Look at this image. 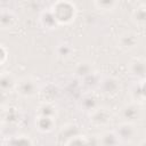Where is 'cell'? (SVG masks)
<instances>
[{"label":"cell","instance_id":"obj_1","mask_svg":"<svg viewBox=\"0 0 146 146\" xmlns=\"http://www.w3.org/2000/svg\"><path fill=\"white\" fill-rule=\"evenodd\" d=\"M16 90L19 95L24 97H31L38 94L39 91V86L35 80L31 78H23L18 82H16Z\"/></svg>","mask_w":146,"mask_h":146},{"label":"cell","instance_id":"obj_8","mask_svg":"<svg viewBox=\"0 0 146 146\" xmlns=\"http://www.w3.org/2000/svg\"><path fill=\"white\" fill-rule=\"evenodd\" d=\"M92 73H94V67H92V65H91L90 63H88V62H83V63L78 64V66H76L75 70H74L75 76L82 78V79H84L86 76H88V75H90V74H92Z\"/></svg>","mask_w":146,"mask_h":146},{"label":"cell","instance_id":"obj_11","mask_svg":"<svg viewBox=\"0 0 146 146\" xmlns=\"http://www.w3.org/2000/svg\"><path fill=\"white\" fill-rule=\"evenodd\" d=\"M0 86H1V89L3 91H9L14 87H16V82H15V80H14L11 74L3 73L1 75V79H0Z\"/></svg>","mask_w":146,"mask_h":146},{"label":"cell","instance_id":"obj_18","mask_svg":"<svg viewBox=\"0 0 146 146\" xmlns=\"http://www.w3.org/2000/svg\"><path fill=\"white\" fill-rule=\"evenodd\" d=\"M72 52V48L68 46V44H60L57 49V54L59 57H68Z\"/></svg>","mask_w":146,"mask_h":146},{"label":"cell","instance_id":"obj_9","mask_svg":"<svg viewBox=\"0 0 146 146\" xmlns=\"http://www.w3.org/2000/svg\"><path fill=\"white\" fill-rule=\"evenodd\" d=\"M81 108H83V111L86 112H94L95 110H97V106H98V103H97V99L96 97L91 96V95H88L86 97H83L81 99Z\"/></svg>","mask_w":146,"mask_h":146},{"label":"cell","instance_id":"obj_19","mask_svg":"<svg viewBox=\"0 0 146 146\" xmlns=\"http://www.w3.org/2000/svg\"><path fill=\"white\" fill-rule=\"evenodd\" d=\"M141 1V6H145L146 7V0H140Z\"/></svg>","mask_w":146,"mask_h":146},{"label":"cell","instance_id":"obj_5","mask_svg":"<svg viewBox=\"0 0 146 146\" xmlns=\"http://www.w3.org/2000/svg\"><path fill=\"white\" fill-rule=\"evenodd\" d=\"M119 44L121 48L130 50L138 44V35L132 32H125L119 38Z\"/></svg>","mask_w":146,"mask_h":146},{"label":"cell","instance_id":"obj_4","mask_svg":"<svg viewBox=\"0 0 146 146\" xmlns=\"http://www.w3.org/2000/svg\"><path fill=\"white\" fill-rule=\"evenodd\" d=\"M99 87L102 89V92L105 95H114L120 89L119 80L113 76H106L102 81H99Z\"/></svg>","mask_w":146,"mask_h":146},{"label":"cell","instance_id":"obj_14","mask_svg":"<svg viewBox=\"0 0 146 146\" xmlns=\"http://www.w3.org/2000/svg\"><path fill=\"white\" fill-rule=\"evenodd\" d=\"M132 18L136 23L139 24H146V7L145 6H140L138 7L133 14H132Z\"/></svg>","mask_w":146,"mask_h":146},{"label":"cell","instance_id":"obj_2","mask_svg":"<svg viewBox=\"0 0 146 146\" xmlns=\"http://www.w3.org/2000/svg\"><path fill=\"white\" fill-rule=\"evenodd\" d=\"M115 133L117 135L120 140H122V141H130V140H132L136 137L137 130H136L135 125L131 122H124V123H122L121 125L117 127Z\"/></svg>","mask_w":146,"mask_h":146},{"label":"cell","instance_id":"obj_15","mask_svg":"<svg viewBox=\"0 0 146 146\" xmlns=\"http://www.w3.org/2000/svg\"><path fill=\"white\" fill-rule=\"evenodd\" d=\"M15 22V17L13 16L11 13L7 11V13H2L1 15V26L2 29H9L10 26H13Z\"/></svg>","mask_w":146,"mask_h":146},{"label":"cell","instance_id":"obj_16","mask_svg":"<svg viewBox=\"0 0 146 146\" xmlns=\"http://www.w3.org/2000/svg\"><path fill=\"white\" fill-rule=\"evenodd\" d=\"M78 135H79L78 128L74 127V125H71V127H68V128H64V129L62 130L59 137H66V138H68V139H72L73 137H75V136H78Z\"/></svg>","mask_w":146,"mask_h":146},{"label":"cell","instance_id":"obj_13","mask_svg":"<svg viewBox=\"0 0 146 146\" xmlns=\"http://www.w3.org/2000/svg\"><path fill=\"white\" fill-rule=\"evenodd\" d=\"M38 113L40 116H47V117H52L56 115V108L50 105V104H42L39 110H38Z\"/></svg>","mask_w":146,"mask_h":146},{"label":"cell","instance_id":"obj_6","mask_svg":"<svg viewBox=\"0 0 146 146\" xmlns=\"http://www.w3.org/2000/svg\"><path fill=\"white\" fill-rule=\"evenodd\" d=\"M91 122L97 124V125H103V124H106L110 122L111 120V115L110 113L106 111V110H103V108H98V110H95L91 114Z\"/></svg>","mask_w":146,"mask_h":146},{"label":"cell","instance_id":"obj_3","mask_svg":"<svg viewBox=\"0 0 146 146\" xmlns=\"http://www.w3.org/2000/svg\"><path fill=\"white\" fill-rule=\"evenodd\" d=\"M141 112L140 108L136 104H128L122 107L121 110V116L124 119L125 122H135L140 119Z\"/></svg>","mask_w":146,"mask_h":146},{"label":"cell","instance_id":"obj_17","mask_svg":"<svg viewBox=\"0 0 146 146\" xmlns=\"http://www.w3.org/2000/svg\"><path fill=\"white\" fill-rule=\"evenodd\" d=\"M115 3V0H96V5L98 8L103 10H108L111 9Z\"/></svg>","mask_w":146,"mask_h":146},{"label":"cell","instance_id":"obj_7","mask_svg":"<svg viewBox=\"0 0 146 146\" xmlns=\"http://www.w3.org/2000/svg\"><path fill=\"white\" fill-rule=\"evenodd\" d=\"M129 71L131 74L136 76H144L146 75V62L141 59H135L129 65Z\"/></svg>","mask_w":146,"mask_h":146},{"label":"cell","instance_id":"obj_10","mask_svg":"<svg viewBox=\"0 0 146 146\" xmlns=\"http://www.w3.org/2000/svg\"><path fill=\"white\" fill-rule=\"evenodd\" d=\"M120 138L115 132H105L99 138V144L102 145H117L120 143Z\"/></svg>","mask_w":146,"mask_h":146},{"label":"cell","instance_id":"obj_12","mask_svg":"<svg viewBox=\"0 0 146 146\" xmlns=\"http://www.w3.org/2000/svg\"><path fill=\"white\" fill-rule=\"evenodd\" d=\"M38 128L42 131H49L52 129L54 125V119L52 117H47V116H40L38 119Z\"/></svg>","mask_w":146,"mask_h":146}]
</instances>
